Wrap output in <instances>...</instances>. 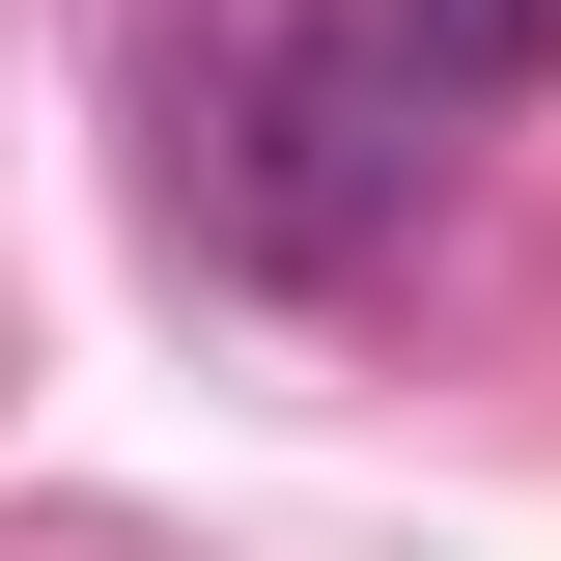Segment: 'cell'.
<instances>
[{
  "label": "cell",
  "mask_w": 561,
  "mask_h": 561,
  "mask_svg": "<svg viewBox=\"0 0 561 561\" xmlns=\"http://www.w3.org/2000/svg\"><path fill=\"white\" fill-rule=\"evenodd\" d=\"M365 28L421 57V113H505V84L561 57V0H365Z\"/></svg>",
  "instance_id": "obj_2"
},
{
  "label": "cell",
  "mask_w": 561,
  "mask_h": 561,
  "mask_svg": "<svg viewBox=\"0 0 561 561\" xmlns=\"http://www.w3.org/2000/svg\"><path fill=\"white\" fill-rule=\"evenodd\" d=\"M421 197H449V113H421V57L393 28H225L197 57V225L253 280H365V253H421Z\"/></svg>",
  "instance_id": "obj_1"
}]
</instances>
